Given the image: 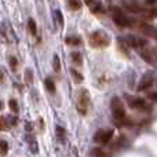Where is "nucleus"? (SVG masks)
Segmentation results:
<instances>
[{"mask_svg":"<svg viewBox=\"0 0 157 157\" xmlns=\"http://www.w3.org/2000/svg\"><path fill=\"white\" fill-rule=\"evenodd\" d=\"M112 18H113L114 24L119 25L120 28L130 26V19L125 17L124 11L119 7H112Z\"/></svg>","mask_w":157,"mask_h":157,"instance_id":"20e7f679","label":"nucleus"},{"mask_svg":"<svg viewBox=\"0 0 157 157\" xmlns=\"http://www.w3.org/2000/svg\"><path fill=\"white\" fill-rule=\"evenodd\" d=\"M4 80H6V77H4V73H3V72L0 71V84H3V83H4Z\"/></svg>","mask_w":157,"mask_h":157,"instance_id":"c85d7f7f","label":"nucleus"},{"mask_svg":"<svg viewBox=\"0 0 157 157\" xmlns=\"http://www.w3.org/2000/svg\"><path fill=\"white\" fill-rule=\"evenodd\" d=\"M125 101H127L128 106L131 109H135V110H146L147 105L142 98L138 97H131V95H125Z\"/></svg>","mask_w":157,"mask_h":157,"instance_id":"39448f33","label":"nucleus"},{"mask_svg":"<svg viewBox=\"0 0 157 157\" xmlns=\"http://www.w3.org/2000/svg\"><path fill=\"white\" fill-rule=\"evenodd\" d=\"M65 41L68 46H78V44L81 43V40L77 37V36H68Z\"/></svg>","mask_w":157,"mask_h":157,"instance_id":"2eb2a0df","label":"nucleus"},{"mask_svg":"<svg viewBox=\"0 0 157 157\" xmlns=\"http://www.w3.org/2000/svg\"><path fill=\"white\" fill-rule=\"evenodd\" d=\"M55 132H57V138H58V141L65 142V138H66V131H65V128L61 127V125H58L57 130H55Z\"/></svg>","mask_w":157,"mask_h":157,"instance_id":"4468645a","label":"nucleus"},{"mask_svg":"<svg viewBox=\"0 0 157 157\" xmlns=\"http://www.w3.org/2000/svg\"><path fill=\"white\" fill-rule=\"evenodd\" d=\"M112 113L116 120H124L125 119V108L124 103L120 98H113L112 99Z\"/></svg>","mask_w":157,"mask_h":157,"instance_id":"7ed1b4c3","label":"nucleus"},{"mask_svg":"<svg viewBox=\"0 0 157 157\" xmlns=\"http://www.w3.org/2000/svg\"><path fill=\"white\" fill-rule=\"evenodd\" d=\"M52 68H54V71L57 72V73L61 72V61H59L58 55H54V58H52Z\"/></svg>","mask_w":157,"mask_h":157,"instance_id":"a211bd4d","label":"nucleus"},{"mask_svg":"<svg viewBox=\"0 0 157 157\" xmlns=\"http://www.w3.org/2000/svg\"><path fill=\"white\" fill-rule=\"evenodd\" d=\"M2 109H3V102L0 101V110H2Z\"/></svg>","mask_w":157,"mask_h":157,"instance_id":"72a5a7b5","label":"nucleus"},{"mask_svg":"<svg viewBox=\"0 0 157 157\" xmlns=\"http://www.w3.org/2000/svg\"><path fill=\"white\" fill-rule=\"evenodd\" d=\"M26 131H32V124H30V123H26Z\"/></svg>","mask_w":157,"mask_h":157,"instance_id":"7c9ffc66","label":"nucleus"},{"mask_svg":"<svg viewBox=\"0 0 157 157\" xmlns=\"http://www.w3.org/2000/svg\"><path fill=\"white\" fill-rule=\"evenodd\" d=\"M114 130L113 128H108V130H98L94 136V141L98 144H108L112 138H113Z\"/></svg>","mask_w":157,"mask_h":157,"instance_id":"423d86ee","label":"nucleus"},{"mask_svg":"<svg viewBox=\"0 0 157 157\" xmlns=\"http://www.w3.org/2000/svg\"><path fill=\"white\" fill-rule=\"evenodd\" d=\"M66 4H68V7L73 11H77L83 7V2H81V0H68Z\"/></svg>","mask_w":157,"mask_h":157,"instance_id":"f8f14e48","label":"nucleus"},{"mask_svg":"<svg viewBox=\"0 0 157 157\" xmlns=\"http://www.w3.org/2000/svg\"><path fill=\"white\" fill-rule=\"evenodd\" d=\"M17 121H18V120H17V117H13V119H11V124H15Z\"/></svg>","mask_w":157,"mask_h":157,"instance_id":"2f4dec72","label":"nucleus"},{"mask_svg":"<svg viewBox=\"0 0 157 157\" xmlns=\"http://www.w3.org/2000/svg\"><path fill=\"white\" fill-rule=\"evenodd\" d=\"M30 147H32V152H33V153L37 152V146H36V142H35V141L30 142Z\"/></svg>","mask_w":157,"mask_h":157,"instance_id":"cd10ccee","label":"nucleus"},{"mask_svg":"<svg viewBox=\"0 0 157 157\" xmlns=\"http://www.w3.org/2000/svg\"><path fill=\"white\" fill-rule=\"evenodd\" d=\"M117 43H119V48L121 50V52H124L125 55H128V52H130V44H128V41L125 40V39L120 37L119 40H117Z\"/></svg>","mask_w":157,"mask_h":157,"instance_id":"9b49d317","label":"nucleus"},{"mask_svg":"<svg viewBox=\"0 0 157 157\" xmlns=\"http://www.w3.org/2000/svg\"><path fill=\"white\" fill-rule=\"evenodd\" d=\"M144 17H145L146 19H155V18H156V8L152 7L150 10L145 11V13H144Z\"/></svg>","mask_w":157,"mask_h":157,"instance_id":"aec40b11","label":"nucleus"},{"mask_svg":"<svg viewBox=\"0 0 157 157\" xmlns=\"http://www.w3.org/2000/svg\"><path fill=\"white\" fill-rule=\"evenodd\" d=\"M91 155H94V156H108L109 153H106V152H102V150H94V152H92Z\"/></svg>","mask_w":157,"mask_h":157,"instance_id":"bb28decb","label":"nucleus"},{"mask_svg":"<svg viewBox=\"0 0 157 157\" xmlns=\"http://www.w3.org/2000/svg\"><path fill=\"white\" fill-rule=\"evenodd\" d=\"M25 83L26 84H32L33 83V72L30 69L25 71Z\"/></svg>","mask_w":157,"mask_h":157,"instance_id":"412c9836","label":"nucleus"},{"mask_svg":"<svg viewBox=\"0 0 157 157\" xmlns=\"http://www.w3.org/2000/svg\"><path fill=\"white\" fill-rule=\"evenodd\" d=\"M8 130V123L6 121V119L0 117V131H6Z\"/></svg>","mask_w":157,"mask_h":157,"instance_id":"a878e982","label":"nucleus"},{"mask_svg":"<svg viewBox=\"0 0 157 157\" xmlns=\"http://www.w3.org/2000/svg\"><path fill=\"white\" fill-rule=\"evenodd\" d=\"M141 57L150 65H156V48L155 47H144L141 50Z\"/></svg>","mask_w":157,"mask_h":157,"instance_id":"0eeeda50","label":"nucleus"},{"mask_svg":"<svg viewBox=\"0 0 157 157\" xmlns=\"http://www.w3.org/2000/svg\"><path fill=\"white\" fill-rule=\"evenodd\" d=\"M146 4L147 6H155L156 4V0H146Z\"/></svg>","mask_w":157,"mask_h":157,"instance_id":"c756f323","label":"nucleus"},{"mask_svg":"<svg viewBox=\"0 0 157 157\" xmlns=\"http://www.w3.org/2000/svg\"><path fill=\"white\" fill-rule=\"evenodd\" d=\"M28 28H29V32L32 33L33 36H36V33H37V26H36V22L35 19L30 18L29 21H28Z\"/></svg>","mask_w":157,"mask_h":157,"instance_id":"6ab92c4d","label":"nucleus"},{"mask_svg":"<svg viewBox=\"0 0 157 157\" xmlns=\"http://www.w3.org/2000/svg\"><path fill=\"white\" fill-rule=\"evenodd\" d=\"M8 105H10V109L13 113H18L19 112V108H18V102L15 99H10L8 101Z\"/></svg>","mask_w":157,"mask_h":157,"instance_id":"4be33fe9","label":"nucleus"},{"mask_svg":"<svg viewBox=\"0 0 157 157\" xmlns=\"http://www.w3.org/2000/svg\"><path fill=\"white\" fill-rule=\"evenodd\" d=\"M91 2H92V0H86V3H87V4H91Z\"/></svg>","mask_w":157,"mask_h":157,"instance_id":"473e14b6","label":"nucleus"},{"mask_svg":"<svg viewBox=\"0 0 157 157\" xmlns=\"http://www.w3.org/2000/svg\"><path fill=\"white\" fill-rule=\"evenodd\" d=\"M76 109L77 112L81 114V116H86L88 113V109H90V94L87 90L81 91L77 97L76 101Z\"/></svg>","mask_w":157,"mask_h":157,"instance_id":"f03ea898","label":"nucleus"},{"mask_svg":"<svg viewBox=\"0 0 157 157\" xmlns=\"http://www.w3.org/2000/svg\"><path fill=\"white\" fill-rule=\"evenodd\" d=\"M88 43L94 48H103L110 44V36L105 30H95L88 37Z\"/></svg>","mask_w":157,"mask_h":157,"instance_id":"f257e3e1","label":"nucleus"},{"mask_svg":"<svg viewBox=\"0 0 157 157\" xmlns=\"http://www.w3.org/2000/svg\"><path fill=\"white\" fill-rule=\"evenodd\" d=\"M125 40L128 41L130 47H132L135 50H142L144 47L147 46V41L145 39H139V37H135V36H128V37H125Z\"/></svg>","mask_w":157,"mask_h":157,"instance_id":"6e6552de","label":"nucleus"},{"mask_svg":"<svg viewBox=\"0 0 157 157\" xmlns=\"http://www.w3.org/2000/svg\"><path fill=\"white\" fill-rule=\"evenodd\" d=\"M55 15H57V19H58V24H59V26L62 28L63 26V15H62V13H61V10L55 11Z\"/></svg>","mask_w":157,"mask_h":157,"instance_id":"393cba45","label":"nucleus"},{"mask_svg":"<svg viewBox=\"0 0 157 157\" xmlns=\"http://www.w3.org/2000/svg\"><path fill=\"white\" fill-rule=\"evenodd\" d=\"M153 84H155V75H153V73H147L146 76L141 80V83H139L138 91H146V90H149Z\"/></svg>","mask_w":157,"mask_h":157,"instance_id":"1a4fd4ad","label":"nucleus"},{"mask_svg":"<svg viewBox=\"0 0 157 157\" xmlns=\"http://www.w3.org/2000/svg\"><path fill=\"white\" fill-rule=\"evenodd\" d=\"M7 150H8L7 142H6V141H0V153H2V155H6V153H7Z\"/></svg>","mask_w":157,"mask_h":157,"instance_id":"b1692460","label":"nucleus"},{"mask_svg":"<svg viewBox=\"0 0 157 157\" xmlns=\"http://www.w3.org/2000/svg\"><path fill=\"white\" fill-rule=\"evenodd\" d=\"M124 7L127 8L128 11H131V13H134V14H136V13H142V7L138 4L136 2H124Z\"/></svg>","mask_w":157,"mask_h":157,"instance_id":"9d476101","label":"nucleus"},{"mask_svg":"<svg viewBox=\"0 0 157 157\" xmlns=\"http://www.w3.org/2000/svg\"><path fill=\"white\" fill-rule=\"evenodd\" d=\"M72 61H73L76 65H83V57H81V54L78 51H73L72 52Z\"/></svg>","mask_w":157,"mask_h":157,"instance_id":"dca6fc26","label":"nucleus"},{"mask_svg":"<svg viewBox=\"0 0 157 157\" xmlns=\"http://www.w3.org/2000/svg\"><path fill=\"white\" fill-rule=\"evenodd\" d=\"M44 86H46L47 91L52 92V94L57 91V88H55V84H54V81H52L51 78H46V80H44Z\"/></svg>","mask_w":157,"mask_h":157,"instance_id":"f3484780","label":"nucleus"},{"mask_svg":"<svg viewBox=\"0 0 157 157\" xmlns=\"http://www.w3.org/2000/svg\"><path fill=\"white\" fill-rule=\"evenodd\" d=\"M10 66H11V69H13L14 72L18 69V59H17L15 57H11L10 58Z\"/></svg>","mask_w":157,"mask_h":157,"instance_id":"5701e85b","label":"nucleus"},{"mask_svg":"<svg viewBox=\"0 0 157 157\" xmlns=\"http://www.w3.org/2000/svg\"><path fill=\"white\" fill-rule=\"evenodd\" d=\"M71 76L73 77V80H75V83H76V84H80L81 81L84 80L83 75H81L78 71H76V69H71Z\"/></svg>","mask_w":157,"mask_h":157,"instance_id":"ddd939ff","label":"nucleus"}]
</instances>
